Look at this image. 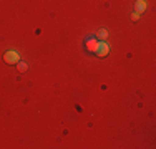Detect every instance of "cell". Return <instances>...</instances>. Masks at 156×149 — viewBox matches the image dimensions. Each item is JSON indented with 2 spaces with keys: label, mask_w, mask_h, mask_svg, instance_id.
<instances>
[{
  "label": "cell",
  "mask_w": 156,
  "mask_h": 149,
  "mask_svg": "<svg viewBox=\"0 0 156 149\" xmlns=\"http://www.w3.org/2000/svg\"><path fill=\"white\" fill-rule=\"evenodd\" d=\"M98 57H106V55L110 53V47L106 42H103V40H100V42H96V47H95V51Z\"/></svg>",
  "instance_id": "cell-1"
},
{
  "label": "cell",
  "mask_w": 156,
  "mask_h": 149,
  "mask_svg": "<svg viewBox=\"0 0 156 149\" xmlns=\"http://www.w3.org/2000/svg\"><path fill=\"white\" fill-rule=\"evenodd\" d=\"M3 60H5L9 65H17V63L20 61V55H18L17 51H7Z\"/></svg>",
  "instance_id": "cell-2"
},
{
  "label": "cell",
  "mask_w": 156,
  "mask_h": 149,
  "mask_svg": "<svg viewBox=\"0 0 156 149\" xmlns=\"http://www.w3.org/2000/svg\"><path fill=\"white\" fill-rule=\"evenodd\" d=\"M88 51H95V47H96V38L93 36H87V43H85Z\"/></svg>",
  "instance_id": "cell-3"
},
{
  "label": "cell",
  "mask_w": 156,
  "mask_h": 149,
  "mask_svg": "<svg viewBox=\"0 0 156 149\" xmlns=\"http://www.w3.org/2000/svg\"><path fill=\"white\" fill-rule=\"evenodd\" d=\"M146 7H148V3L144 2V0H138V2H136V9H138V12L146 10Z\"/></svg>",
  "instance_id": "cell-4"
},
{
  "label": "cell",
  "mask_w": 156,
  "mask_h": 149,
  "mask_svg": "<svg viewBox=\"0 0 156 149\" xmlns=\"http://www.w3.org/2000/svg\"><path fill=\"white\" fill-rule=\"evenodd\" d=\"M17 68H18V71H20V73H25V71H27V68H28V66H27V63L18 61V63H17Z\"/></svg>",
  "instance_id": "cell-5"
},
{
  "label": "cell",
  "mask_w": 156,
  "mask_h": 149,
  "mask_svg": "<svg viewBox=\"0 0 156 149\" xmlns=\"http://www.w3.org/2000/svg\"><path fill=\"white\" fill-rule=\"evenodd\" d=\"M98 38H101V40H105V38H108V32H106V30H100L98 32Z\"/></svg>",
  "instance_id": "cell-6"
},
{
  "label": "cell",
  "mask_w": 156,
  "mask_h": 149,
  "mask_svg": "<svg viewBox=\"0 0 156 149\" xmlns=\"http://www.w3.org/2000/svg\"><path fill=\"white\" fill-rule=\"evenodd\" d=\"M131 18H133V20H138V18H140V12H135L131 15Z\"/></svg>",
  "instance_id": "cell-7"
}]
</instances>
